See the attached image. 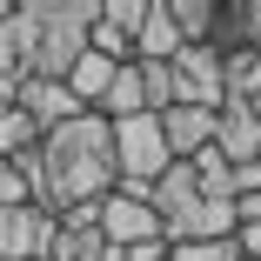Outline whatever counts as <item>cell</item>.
Wrapping results in <instances>:
<instances>
[{"instance_id":"6da1fadb","label":"cell","mask_w":261,"mask_h":261,"mask_svg":"<svg viewBox=\"0 0 261 261\" xmlns=\"http://www.w3.org/2000/svg\"><path fill=\"white\" fill-rule=\"evenodd\" d=\"M27 194L40 215H67V207H94L100 194H114V141H108V121L100 114H81V121H61L47 127L34 161H27Z\"/></svg>"},{"instance_id":"ba28073f","label":"cell","mask_w":261,"mask_h":261,"mask_svg":"<svg viewBox=\"0 0 261 261\" xmlns=\"http://www.w3.org/2000/svg\"><path fill=\"white\" fill-rule=\"evenodd\" d=\"M14 108L47 134V127H61V121H81L87 108L67 94V81H20V94H14Z\"/></svg>"},{"instance_id":"5b68a950","label":"cell","mask_w":261,"mask_h":261,"mask_svg":"<svg viewBox=\"0 0 261 261\" xmlns=\"http://www.w3.org/2000/svg\"><path fill=\"white\" fill-rule=\"evenodd\" d=\"M47 241H54V215L40 207H0V261H47Z\"/></svg>"},{"instance_id":"44dd1931","label":"cell","mask_w":261,"mask_h":261,"mask_svg":"<svg viewBox=\"0 0 261 261\" xmlns=\"http://www.w3.org/2000/svg\"><path fill=\"white\" fill-rule=\"evenodd\" d=\"M254 114H261V94H254Z\"/></svg>"},{"instance_id":"7a4b0ae2","label":"cell","mask_w":261,"mask_h":261,"mask_svg":"<svg viewBox=\"0 0 261 261\" xmlns=\"http://www.w3.org/2000/svg\"><path fill=\"white\" fill-rule=\"evenodd\" d=\"M94 228H100V241H108L114 254H121V248H141V241H161L154 207H147L141 194H121V188L94 201Z\"/></svg>"},{"instance_id":"9a60e30c","label":"cell","mask_w":261,"mask_h":261,"mask_svg":"<svg viewBox=\"0 0 261 261\" xmlns=\"http://www.w3.org/2000/svg\"><path fill=\"white\" fill-rule=\"evenodd\" d=\"M168 261H248V254L228 234V241H168Z\"/></svg>"},{"instance_id":"2e32d148","label":"cell","mask_w":261,"mask_h":261,"mask_svg":"<svg viewBox=\"0 0 261 261\" xmlns=\"http://www.w3.org/2000/svg\"><path fill=\"white\" fill-rule=\"evenodd\" d=\"M27 161H0V207H27Z\"/></svg>"},{"instance_id":"ac0fdd59","label":"cell","mask_w":261,"mask_h":261,"mask_svg":"<svg viewBox=\"0 0 261 261\" xmlns=\"http://www.w3.org/2000/svg\"><path fill=\"white\" fill-rule=\"evenodd\" d=\"M114 261H168V241H141V248H121Z\"/></svg>"},{"instance_id":"8992f818","label":"cell","mask_w":261,"mask_h":261,"mask_svg":"<svg viewBox=\"0 0 261 261\" xmlns=\"http://www.w3.org/2000/svg\"><path fill=\"white\" fill-rule=\"evenodd\" d=\"M207 147H215L228 168L254 161V154H261V114L248 108V100H221V108H215V141H207Z\"/></svg>"},{"instance_id":"d6986e66","label":"cell","mask_w":261,"mask_h":261,"mask_svg":"<svg viewBox=\"0 0 261 261\" xmlns=\"http://www.w3.org/2000/svg\"><path fill=\"white\" fill-rule=\"evenodd\" d=\"M234 241H241V254H248V261H261V228H234Z\"/></svg>"},{"instance_id":"3957f363","label":"cell","mask_w":261,"mask_h":261,"mask_svg":"<svg viewBox=\"0 0 261 261\" xmlns=\"http://www.w3.org/2000/svg\"><path fill=\"white\" fill-rule=\"evenodd\" d=\"M168 67V87H174V108H221V54L215 47H181Z\"/></svg>"},{"instance_id":"8fae6325","label":"cell","mask_w":261,"mask_h":261,"mask_svg":"<svg viewBox=\"0 0 261 261\" xmlns=\"http://www.w3.org/2000/svg\"><path fill=\"white\" fill-rule=\"evenodd\" d=\"M181 54V34H174V20H168V7L161 0H147V20H141V34H134V61H174Z\"/></svg>"},{"instance_id":"277c9868","label":"cell","mask_w":261,"mask_h":261,"mask_svg":"<svg viewBox=\"0 0 261 261\" xmlns=\"http://www.w3.org/2000/svg\"><path fill=\"white\" fill-rule=\"evenodd\" d=\"M147 20V0H94V27H87V54L100 61H134V34Z\"/></svg>"},{"instance_id":"ffe728a7","label":"cell","mask_w":261,"mask_h":261,"mask_svg":"<svg viewBox=\"0 0 261 261\" xmlns=\"http://www.w3.org/2000/svg\"><path fill=\"white\" fill-rule=\"evenodd\" d=\"M7 7H14V0H0V20H7Z\"/></svg>"},{"instance_id":"4fadbf2b","label":"cell","mask_w":261,"mask_h":261,"mask_svg":"<svg viewBox=\"0 0 261 261\" xmlns=\"http://www.w3.org/2000/svg\"><path fill=\"white\" fill-rule=\"evenodd\" d=\"M114 67H121V61H100V54H81V61H74V67H67L61 81H67V94L81 100V108L94 114V100L108 94V81H114Z\"/></svg>"},{"instance_id":"7c38bea8","label":"cell","mask_w":261,"mask_h":261,"mask_svg":"<svg viewBox=\"0 0 261 261\" xmlns=\"http://www.w3.org/2000/svg\"><path fill=\"white\" fill-rule=\"evenodd\" d=\"M254 94H261V47L221 54V100H248L254 108Z\"/></svg>"},{"instance_id":"9c48e42d","label":"cell","mask_w":261,"mask_h":261,"mask_svg":"<svg viewBox=\"0 0 261 261\" xmlns=\"http://www.w3.org/2000/svg\"><path fill=\"white\" fill-rule=\"evenodd\" d=\"M154 121H161L168 161H194V154L215 141V108H168V114H154Z\"/></svg>"},{"instance_id":"5bb4252c","label":"cell","mask_w":261,"mask_h":261,"mask_svg":"<svg viewBox=\"0 0 261 261\" xmlns=\"http://www.w3.org/2000/svg\"><path fill=\"white\" fill-rule=\"evenodd\" d=\"M34 147H40V127L20 108H0V161H34Z\"/></svg>"},{"instance_id":"e0dca14e","label":"cell","mask_w":261,"mask_h":261,"mask_svg":"<svg viewBox=\"0 0 261 261\" xmlns=\"http://www.w3.org/2000/svg\"><path fill=\"white\" fill-rule=\"evenodd\" d=\"M254 188H261V161H241L234 168V201H248Z\"/></svg>"},{"instance_id":"30bf717a","label":"cell","mask_w":261,"mask_h":261,"mask_svg":"<svg viewBox=\"0 0 261 261\" xmlns=\"http://www.w3.org/2000/svg\"><path fill=\"white\" fill-rule=\"evenodd\" d=\"M94 114L108 121V127H114V121H127V114H147V100H141V61H121V67H114L108 94L94 100Z\"/></svg>"},{"instance_id":"52a82bcc","label":"cell","mask_w":261,"mask_h":261,"mask_svg":"<svg viewBox=\"0 0 261 261\" xmlns=\"http://www.w3.org/2000/svg\"><path fill=\"white\" fill-rule=\"evenodd\" d=\"M47 261H114V248L100 241V228H94V207H67V215L54 221Z\"/></svg>"}]
</instances>
